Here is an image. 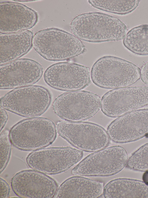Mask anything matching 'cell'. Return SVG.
<instances>
[{"label":"cell","instance_id":"4fadbf2b","mask_svg":"<svg viewBox=\"0 0 148 198\" xmlns=\"http://www.w3.org/2000/svg\"><path fill=\"white\" fill-rule=\"evenodd\" d=\"M110 139L118 143L137 141L148 134V109L135 110L119 117L108 125Z\"/></svg>","mask_w":148,"mask_h":198},{"label":"cell","instance_id":"cb8c5ba5","mask_svg":"<svg viewBox=\"0 0 148 198\" xmlns=\"http://www.w3.org/2000/svg\"><path fill=\"white\" fill-rule=\"evenodd\" d=\"M140 72L142 81L144 83L148 85V62L143 66Z\"/></svg>","mask_w":148,"mask_h":198},{"label":"cell","instance_id":"484cf974","mask_svg":"<svg viewBox=\"0 0 148 198\" xmlns=\"http://www.w3.org/2000/svg\"><path fill=\"white\" fill-rule=\"evenodd\" d=\"M143 180L144 182L148 185V171H146L143 174Z\"/></svg>","mask_w":148,"mask_h":198},{"label":"cell","instance_id":"30bf717a","mask_svg":"<svg viewBox=\"0 0 148 198\" xmlns=\"http://www.w3.org/2000/svg\"><path fill=\"white\" fill-rule=\"evenodd\" d=\"M148 105V87H126L114 89L105 93L101 100L103 113L115 118Z\"/></svg>","mask_w":148,"mask_h":198},{"label":"cell","instance_id":"7402d4cb","mask_svg":"<svg viewBox=\"0 0 148 198\" xmlns=\"http://www.w3.org/2000/svg\"><path fill=\"white\" fill-rule=\"evenodd\" d=\"M0 173L4 170L9 160L11 151V143L8 130L1 132Z\"/></svg>","mask_w":148,"mask_h":198},{"label":"cell","instance_id":"ba28073f","mask_svg":"<svg viewBox=\"0 0 148 198\" xmlns=\"http://www.w3.org/2000/svg\"><path fill=\"white\" fill-rule=\"evenodd\" d=\"M101 107L100 97L86 91L64 93L57 97L53 104V110L58 116L64 120L74 122L92 117Z\"/></svg>","mask_w":148,"mask_h":198},{"label":"cell","instance_id":"ac0fdd59","mask_svg":"<svg viewBox=\"0 0 148 198\" xmlns=\"http://www.w3.org/2000/svg\"><path fill=\"white\" fill-rule=\"evenodd\" d=\"M103 194L106 198H148V185L139 180L117 179L104 187Z\"/></svg>","mask_w":148,"mask_h":198},{"label":"cell","instance_id":"3957f363","mask_svg":"<svg viewBox=\"0 0 148 198\" xmlns=\"http://www.w3.org/2000/svg\"><path fill=\"white\" fill-rule=\"evenodd\" d=\"M140 69L132 63L112 56L101 57L93 64L91 76L97 86L107 89L126 87L141 77Z\"/></svg>","mask_w":148,"mask_h":198},{"label":"cell","instance_id":"5b68a950","mask_svg":"<svg viewBox=\"0 0 148 198\" xmlns=\"http://www.w3.org/2000/svg\"><path fill=\"white\" fill-rule=\"evenodd\" d=\"M51 97L49 91L39 86L15 88L0 99L1 107L20 116L32 118L44 113L49 107Z\"/></svg>","mask_w":148,"mask_h":198},{"label":"cell","instance_id":"603a6c76","mask_svg":"<svg viewBox=\"0 0 148 198\" xmlns=\"http://www.w3.org/2000/svg\"><path fill=\"white\" fill-rule=\"evenodd\" d=\"M1 198H7L9 197L10 192V188L7 182L3 179L0 178Z\"/></svg>","mask_w":148,"mask_h":198},{"label":"cell","instance_id":"2e32d148","mask_svg":"<svg viewBox=\"0 0 148 198\" xmlns=\"http://www.w3.org/2000/svg\"><path fill=\"white\" fill-rule=\"evenodd\" d=\"M104 187L103 182L73 176L62 183L54 198H98L103 194Z\"/></svg>","mask_w":148,"mask_h":198},{"label":"cell","instance_id":"ffe728a7","mask_svg":"<svg viewBox=\"0 0 148 198\" xmlns=\"http://www.w3.org/2000/svg\"><path fill=\"white\" fill-rule=\"evenodd\" d=\"M89 3L93 7L113 13L125 15L130 13L138 5L139 0H89Z\"/></svg>","mask_w":148,"mask_h":198},{"label":"cell","instance_id":"7c38bea8","mask_svg":"<svg viewBox=\"0 0 148 198\" xmlns=\"http://www.w3.org/2000/svg\"><path fill=\"white\" fill-rule=\"evenodd\" d=\"M11 185L17 196L24 198H52L58 188L54 179L34 170L16 173L12 178Z\"/></svg>","mask_w":148,"mask_h":198},{"label":"cell","instance_id":"9c48e42d","mask_svg":"<svg viewBox=\"0 0 148 198\" xmlns=\"http://www.w3.org/2000/svg\"><path fill=\"white\" fill-rule=\"evenodd\" d=\"M83 156L82 150L69 147L44 148L30 153L26 161L33 170L45 174H55L68 170Z\"/></svg>","mask_w":148,"mask_h":198},{"label":"cell","instance_id":"8fae6325","mask_svg":"<svg viewBox=\"0 0 148 198\" xmlns=\"http://www.w3.org/2000/svg\"><path fill=\"white\" fill-rule=\"evenodd\" d=\"M90 75L88 67L65 62L49 67L44 73V78L46 82L53 88L71 91L79 90L89 85Z\"/></svg>","mask_w":148,"mask_h":198},{"label":"cell","instance_id":"5bb4252c","mask_svg":"<svg viewBox=\"0 0 148 198\" xmlns=\"http://www.w3.org/2000/svg\"><path fill=\"white\" fill-rule=\"evenodd\" d=\"M43 69L38 63L27 58L18 59L0 65V88L8 89L31 85L41 78Z\"/></svg>","mask_w":148,"mask_h":198},{"label":"cell","instance_id":"8992f818","mask_svg":"<svg viewBox=\"0 0 148 198\" xmlns=\"http://www.w3.org/2000/svg\"><path fill=\"white\" fill-rule=\"evenodd\" d=\"M56 126L61 137L82 151L96 152L107 147L110 143L107 131L94 123L60 121Z\"/></svg>","mask_w":148,"mask_h":198},{"label":"cell","instance_id":"44dd1931","mask_svg":"<svg viewBox=\"0 0 148 198\" xmlns=\"http://www.w3.org/2000/svg\"><path fill=\"white\" fill-rule=\"evenodd\" d=\"M127 165L129 168L136 171H148V143L132 154L128 159Z\"/></svg>","mask_w":148,"mask_h":198},{"label":"cell","instance_id":"e0dca14e","mask_svg":"<svg viewBox=\"0 0 148 198\" xmlns=\"http://www.w3.org/2000/svg\"><path fill=\"white\" fill-rule=\"evenodd\" d=\"M33 33L29 30L0 34V64L13 61L26 54L32 45Z\"/></svg>","mask_w":148,"mask_h":198},{"label":"cell","instance_id":"52a82bcc","mask_svg":"<svg viewBox=\"0 0 148 198\" xmlns=\"http://www.w3.org/2000/svg\"><path fill=\"white\" fill-rule=\"evenodd\" d=\"M127 161L125 149L120 146H114L90 154L72 170L71 173L76 176H110L121 171Z\"/></svg>","mask_w":148,"mask_h":198},{"label":"cell","instance_id":"7a4b0ae2","mask_svg":"<svg viewBox=\"0 0 148 198\" xmlns=\"http://www.w3.org/2000/svg\"><path fill=\"white\" fill-rule=\"evenodd\" d=\"M32 45L39 54L50 61L69 59L82 54L85 50L84 45L78 38L56 28L47 29L36 33Z\"/></svg>","mask_w":148,"mask_h":198},{"label":"cell","instance_id":"d6986e66","mask_svg":"<svg viewBox=\"0 0 148 198\" xmlns=\"http://www.w3.org/2000/svg\"><path fill=\"white\" fill-rule=\"evenodd\" d=\"M124 46L133 53L140 55H148V25L134 27L124 38Z\"/></svg>","mask_w":148,"mask_h":198},{"label":"cell","instance_id":"9a60e30c","mask_svg":"<svg viewBox=\"0 0 148 198\" xmlns=\"http://www.w3.org/2000/svg\"><path fill=\"white\" fill-rule=\"evenodd\" d=\"M0 32L12 33L27 30L38 20L37 13L21 3L5 1L0 3Z\"/></svg>","mask_w":148,"mask_h":198},{"label":"cell","instance_id":"6da1fadb","mask_svg":"<svg viewBox=\"0 0 148 198\" xmlns=\"http://www.w3.org/2000/svg\"><path fill=\"white\" fill-rule=\"evenodd\" d=\"M70 27L79 39L92 42L121 40L127 33L126 26L120 20L97 12L78 15L72 21Z\"/></svg>","mask_w":148,"mask_h":198},{"label":"cell","instance_id":"277c9868","mask_svg":"<svg viewBox=\"0 0 148 198\" xmlns=\"http://www.w3.org/2000/svg\"><path fill=\"white\" fill-rule=\"evenodd\" d=\"M56 126L51 120L36 117L22 120L9 132L11 143L24 151H35L51 144L56 136Z\"/></svg>","mask_w":148,"mask_h":198},{"label":"cell","instance_id":"d4e9b609","mask_svg":"<svg viewBox=\"0 0 148 198\" xmlns=\"http://www.w3.org/2000/svg\"><path fill=\"white\" fill-rule=\"evenodd\" d=\"M8 119V116L7 113L5 109L2 107H0V131L5 125Z\"/></svg>","mask_w":148,"mask_h":198}]
</instances>
